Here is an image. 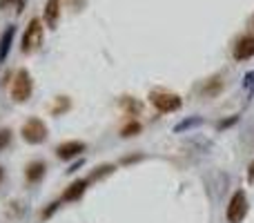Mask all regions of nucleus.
Listing matches in <instances>:
<instances>
[{"label": "nucleus", "mask_w": 254, "mask_h": 223, "mask_svg": "<svg viewBox=\"0 0 254 223\" xmlns=\"http://www.w3.org/2000/svg\"><path fill=\"white\" fill-rule=\"evenodd\" d=\"M43 36H45L43 20H40V18H31L27 29H25V34H22V40H20L22 54H34L36 49L43 45Z\"/></svg>", "instance_id": "obj_1"}, {"label": "nucleus", "mask_w": 254, "mask_h": 223, "mask_svg": "<svg viewBox=\"0 0 254 223\" xmlns=\"http://www.w3.org/2000/svg\"><path fill=\"white\" fill-rule=\"evenodd\" d=\"M34 92V83H31V74L27 70H18L11 83V98L16 103H22L31 96Z\"/></svg>", "instance_id": "obj_2"}, {"label": "nucleus", "mask_w": 254, "mask_h": 223, "mask_svg": "<svg viewBox=\"0 0 254 223\" xmlns=\"http://www.w3.org/2000/svg\"><path fill=\"white\" fill-rule=\"evenodd\" d=\"M149 103L156 107L158 112L167 114V112H176L181 107V96L179 94H172V92H165V89H154L149 94Z\"/></svg>", "instance_id": "obj_3"}, {"label": "nucleus", "mask_w": 254, "mask_h": 223, "mask_svg": "<svg viewBox=\"0 0 254 223\" xmlns=\"http://www.w3.org/2000/svg\"><path fill=\"white\" fill-rule=\"evenodd\" d=\"M228 221L230 223H241L243 219H246V215H248V197H246V192L243 190H239V192H234L232 194V199H230V203H228Z\"/></svg>", "instance_id": "obj_4"}, {"label": "nucleus", "mask_w": 254, "mask_h": 223, "mask_svg": "<svg viewBox=\"0 0 254 223\" xmlns=\"http://www.w3.org/2000/svg\"><path fill=\"white\" fill-rule=\"evenodd\" d=\"M45 136H47V125H45L40 118H29V121L22 125V139L27 143L36 145V143H43Z\"/></svg>", "instance_id": "obj_5"}, {"label": "nucleus", "mask_w": 254, "mask_h": 223, "mask_svg": "<svg viewBox=\"0 0 254 223\" xmlns=\"http://www.w3.org/2000/svg\"><path fill=\"white\" fill-rule=\"evenodd\" d=\"M234 61H250L254 56V36H241L234 45V52H232Z\"/></svg>", "instance_id": "obj_6"}, {"label": "nucleus", "mask_w": 254, "mask_h": 223, "mask_svg": "<svg viewBox=\"0 0 254 223\" xmlns=\"http://www.w3.org/2000/svg\"><path fill=\"white\" fill-rule=\"evenodd\" d=\"M80 152H85V143H80V141H67V143H63L56 148L58 158H65V161L78 156Z\"/></svg>", "instance_id": "obj_7"}, {"label": "nucleus", "mask_w": 254, "mask_h": 223, "mask_svg": "<svg viewBox=\"0 0 254 223\" xmlns=\"http://www.w3.org/2000/svg\"><path fill=\"white\" fill-rule=\"evenodd\" d=\"M58 18H61V0H47L45 2V22L49 29H56Z\"/></svg>", "instance_id": "obj_8"}, {"label": "nucleus", "mask_w": 254, "mask_h": 223, "mask_svg": "<svg viewBox=\"0 0 254 223\" xmlns=\"http://www.w3.org/2000/svg\"><path fill=\"white\" fill-rule=\"evenodd\" d=\"M85 188H87V183H85V181H74V183L69 185V190L63 194V201H76L78 197H83Z\"/></svg>", "instance_id": "obj_9"}, {"label": "nucleus", "mask_w": 254, "mask_h": 223, "mask_svg": "<svg viewBox=\"0 0 254 223\" xmlns=\"http://www.w3.org/2000/svg\"><path fill=\"white\" fill-rule=\"evenodd\" d=\"M43 174H45V163H40V161L31 163V165L27 167V181H29V183L40 181V179H43Z\"/></svg>", "instance_id": "obj_10"}, {"label": "nucleus", "mask_w": 254, "mask_h": 223, "mask_svg": "<svg viewBox=\"0 0 254 223\" xmlns=\"http://www.w3.org/2000/svg\"><path fill=\"white\" fill-rule=\"evenodd\" d=\"M13 34H16V27H7V31H4V36H2V43H0V58H4L7 56V49H9V43L13 40Z\"/></svg>", "instance_id": "obj_11"}, {"label": "nucleus", "mask_w": 254, "mask_h": 223, "mask_svg": "<svg viewBox=\"0 0 254 223\" xmlns=\"http://www.w3.org/2000/svg\"><path fill=\"white\" fill-rule=\"evenodd\" d=\"M138 130H140V125H138V123H136V121H131L129 125H127L125 130H123V136H134Z\"/></svg>", "instance_id": "obj_12"}, {"label": "nucleus", "mask_w": 254, "mask_h": 223, "mask_svg": "<svg viewBox=\"0 0 254 223\" xmlns=\"http://www.w3.org/2000/svg\"><path fill=\"white\" fill-rule=\"evenodd\" d=\"M9 139H11V132H9V130H0V149L9 143Z\"/></svg>", "instance_id": "obj_13"}, {"label": "nucleus", "mask_w": 254, "mask_h": 223, "mask_svg": "<svg viewBox=\"0 0 254 223\" xmlns=\"http://www.w3.org/2000/svg\"><path fill=\"white\" fill-rule=\"evenodd\" d=\"M248 179H250V181H252V183H254V163H252V165H250V170H248Z\"/></svg>", "instance_id": "obj_14"}, {"label": "nucleus", "mask_w": 254, "mask_h": 223, "mask_svg": "<svg viewBox=\"0 0 254 223\" xmlns=\"http://www.w3.org/2000/svg\"><path fill=\"white\" fill-rule=\"evenodd\" d=\"M65 2H67V4H71V7H76V9L80 7V0H65Z\"/></svg>", "instance_id": "obj_15"}, {"label": "nucleus", "mask_w": 254, "mask_h": 223, "mask_svg": "<svg viewBox=\"0 0 254 223\" xmlns=\"http://www.w3.org/2000/svg\"><path fill=\"white\" fill-rule=\"evenodd\" d=\"M13 2H18V0H0V4H2V7H4V4H13Z\"/></svg>", "instance_id": "obj_16"}, {"label": "nucleus", "mask_w": 254, "mask_h": 223, "mask_svg": "<svg viewBox=\"0 0 254 223\" xmlns=\"http://www.w3.org/2000/svg\"><path fill=\"white\" fill-rule=\"evenodd\" d=\"M252 29H254V16H252Z\"/></svg>", "instance_id": "obj_17"}, {"label": "nucleus", "mask_w": 254, "mask_h": 223, "mask_svg": "<svg viewBox=\"0 0 254 223\" xmlns=\"http://www.w3.org/2000/svg\"><path fill=\"white\" fill-rule=\"evenodd\" d=\"M0 179H2V170H0Z\"/></svg>", "instance_id": "obj_18"}]
</instances>
